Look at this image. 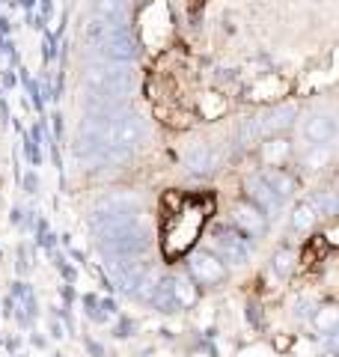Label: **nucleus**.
Listing matches in <instances>:
<instances>
[{"mask_svg":"<svg viewBox=\"0 0 339 357\" xmlns=\"http://www.w3.org/2000/svg\"><path fill=\"white\" fill-rule=\"evenodd\" d=\"M84 39L93 51H98L101 60L110 63H131L137 57V39L128 27H116V24H105V21L93 18L84 30Z\"/></svg>","mask_w":339,"mask_h":357,"instance_id":"nucleus-1","label":"nucleus"},{"mask_svg":"<svg viewBox=\"0 0 339 357\" xmlns=\"http://www.w3.org/2000/svg\"><path fill=\"white\" fill-rule=\"evenodd\" d=\"M188 274L197 286H214L226 277V262L211 250H197L188 262Z\"/></svg>","mask_w":339,"mask_h":357,"instance_id":"nucleus-6","label":"nucleus"},{"mask_svg":"<svg viewBox=\"0 0 339 357\" xmlns=\"http://www.w3.org/2000/svg\"><path fill=\"white\" fill-rule=\"evenodd\" d=\"M247 197H250V203L262 211V215H277V211L282 208V203H286V199H282L274 188L265 182L262 173H256V176L247 178Z\"/></svg>","mask_w":339,"mask_h":357,"instance_id":"nucleus-8","label":"nucleus"},{"mask_svg":"<svg viewBox=\"0 0 339 357\" xmlns=\"http://www.w3.org/2000/svg\"><path fill=\"white\" fill-rule=\"evenodd\" d=\"M312 206L319 215H339V194L336 191H324L312 197Z\"/></svg>","mask_w":339,"mask_h":357,"instance_id":"nucleus-17","label":"nucleus"},{"mask_svg":"<svg viewBox=\"0 0 339 357\" xmlns=\"http://www.w3.org/2000/svg\"><path fill=\"white\" fill-rule=\"evenodd\" d=\"M211 241H214V250L223 262L229 265H244L247 256H250V238H244L239 229H229V227H218L211 232Z\"/></svg>","mask_w":339,"mask_h":357,"instance_id":"nucleus-5","label":"nucleus"},{"mask_svg":"<svg viewBox=\"0 0 339 357\" xmlns=\"http://www.w3.org/2000/svg\"><path fill=\"white\" fill-rule=\"evenodd\" d=\"M185 164L194 176H209L218 170V149L209 146V143H197V146L185 155Z\"/></svg>","mask_w":339,"mask_h":357,"instance_id":"nucleus-11","label":"nucleus"},{"mask_svg":"<svg viewBox=\"0 0 339 357\" xmlns=\"http://www.w3.org/2000/svg\"><path fill=\"white\" fill-rule=\"evenodd\" d=\"M336 194H339V176H336Z\"/></svg>","mask_w":339,"mask_h":357,"instance_id":"nucleus-21","label":"nucleus"},{"mask_svg":"<svg viewBox=\"0 0 339 357\" xmlns=\"http://www.w3.org/2000/svg\"><path fill=\"white\" fill-rule=\"evenodd\" d=\"M232 227L239 229L244 238H262L268 232V215H262L253 203H241L232 208Z\"/></svg>","mask_w":339,"mask_h":357,"instance_id":"nucleus-7","label":"nucleus"},{"mask_svg":"<svg viewBox=\"0 0 339 357\" xmlns=\"http://www.w3.org/2000/svg\"><path fill=\"white\" fill-rule=\"evenodd\" d=\"M93 18L105 21V24L128 27V18H131V0H93Z\"/></svg>","mask_w":339,"mask_h":357,"instance_id":"nucleus-9","label":"nucleus"},{"mask_svg":"<svg viewBox=\"0 0 339 357\" xmlns=\"http://www.w3.org/2000/svg\"><path fill=\"white\" fill-rule=\"evenodd\" d=\"M315 218H319V211H315L312 199H303V203H298V208L292 211V229H295V232H307V229H312Z\"/></svg>","mask_w":339,"mask_h":357,"instance_id":"nucleus-14","label":"nucleus"},{"mask_svg":"<svg viewBox=\"0 0 339 357\" xmlns=\"http://www.w3.org/2000/svg\"><path fill=\"white\" fill-rule=\"evenodd\" d=\"M9 63H13V45L9 42H0V69H9Z\"/></svg>","mask_w":339,"mask_h":357,"instance_id":"nucleus-19","label":"nucleus"},{"mask_svg":"<svg viewBox=\"0 0 339 357\" xmlns=\"http://www.w3.org/2000/svg\"><path fill=\"white\" fill-rule=\"evenodd\" d=\"M24 185H27V191L33 194V191H36V176H27V178H24Z\"/></svg>","mask_w":339,"mask_h":357,"instance_id":"nucleus-20","label":"nucleus"},{"mask_svg":"<svg viewBox=\"0 0 339 357\" xmlns=\"http://www.w3.org/2000/svg\"><path fill=\"white\" fill-rule=\"evenodd\" d=\"M81 81H84V89L89 96L110 98V102H122V98L131 96V89H134V72L128 69V63L101 60V63L86 66Z\"/></svg>","mask_w":339,"mask_h":357,"instance_id":"nucleus-2","label":"nucleus"},{"mask_svg":"<svg viewBox=\"0 0 339 357\" xmlns=\"http://www.w3.org/2000/svg\"><path fill=\"white\" fill-rule=\"evenodd\" d=\"M339 134V122L331 114H310V119L303 122V137L310 143H331Z\"/></svg>","mask_w":339,"mask_h":357,"instance_id":"nucleus-10","label":"nucleus"},{"mask_svg":"<svg viewBox=\"0 0 339 357\" xmlns=\"http://www.w3.org/2000/svg\"><path fill=\"white\" fill-rule=\"evenodd\" d=\"M312 325L319 328L322 333L331 337V333L339 328V310L336 307H319V310L312 312Z\"/></svg>","mask_w":339,"mask_h":357,"instance_id":"nucleus-15","label":"nucleus"},{"mask_svg":"<svg viewBox=\"0 0 339 357\" xmlns=\"http://www.w3.org/2000/svg\"><path fill=\"white\" fill-rule=\"evenodd\" d=\"M295 259H298V256L292 253V250H277V253H274V271L282 274V277L292 274V268H295Z\"/></svg>","mask_w":339,"mask_h":357,"instance_id":"nucleus-18","label":"nucleus"},{"mask_svg":"<svg viewBox=\"0 0 339 357\" xmlns=\"http://www.w3.org/2000/svg\"><path fill=\"white\" fill-rule=\"evenodd\" d=\"M331 161V143H312V149L303 155V167L307 170H322Z\"/></svg>","mask_w":339,"mask_h":357,"instance_id":"nucleus-16","label":"nucleus"},{"mask_svg":"<svg viewBox=\"0 0 339 357\" xmlns=\"http://www.w3.org/2000/svg\"><path fill=\"white\" fill-rule=\"evenodd\" d=\"M96 236H98V248L105 250L110 259H134V256H140L146 248H149V232H146L134 218L107 223V227L98 229Z\"/></svg>","mask_w":339,"mask_h":357,"instance_id":"nucleus-3","label":"nucleus"},{"mask_svg":"<svg viewBox=\"0 0 339 357\" xmlns=\"http://www.w3.org/2000/svg\"><path fill=\"white\" fill-rule=\"evenodd\" d=\"M262 176H265V182H268L271 188H274V191H277L282 199L292 197V194H295V188H298L295 176L286 173V170H282V167H271V170H265Z\"/></svg>","mask_w":339,"mask_h":357,"instance_id":"nucleus-13","label":"nucleus"},{"mask_svg":"<svg viewBox=\"0 0 339 357\" xmlns=\"http://www.w3.org/2000/svg\"><path fill=\"white\" fill-rule=\"evenodd\" d=\"M170 292H173V301L179 310L197 304V286L188 277H170Z\"/></svg>","mask_w":339,"mask_h":357,"instance_id":"nucleus-12","label":"nucleus"},{"mask_svg":"<svg viewBox=\"0 0 339 357\" xmlns=\"http://www.w3.org/2000/svg\"><path fill=\"white\" fill-rule=\"evenodd\" d=\"M295 116H298V110L292 105H280V107L268 110V114L247 122L244 134H250V137H277V134L289 131L292 126H295Z\"/></svg>","mask_w":339,"mask_h":357,"instance_id":"nucleus-4","label":"nucleus"}]
</instances>
